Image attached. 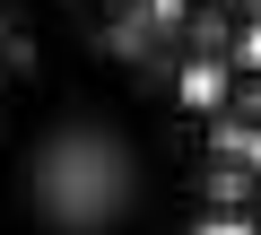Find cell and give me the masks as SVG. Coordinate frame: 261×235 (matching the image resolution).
Instances as JSON below:
<instances>
[{
	"label": "cell",
	"instance_id": "cell-3",
	"mask_svg": "<svg viewBox=\"0 0 261 235\" xmlns=\"http://www.w3.org/2000/svg\"><path fill=\"white\" fill-rule=\"evenodd\" d=\"M218 122H226L235 140H261V61H235V70L218 79Z\"/></svg>",
	"mask_w": 261,
	"mask_h": 235
},
{
	"label": "cell",
	"instance_id": "cell-2",
	"mask_svg": "<svg viewBox=\"0 0 261 235\" xmlns=\"http://www.w3.org/2000/svg\"><path fill=\"white\" fill-rule=\"evenodd\" d=\"M183 209H200V218H261V157L244 148V140H209V148H192V166H183Z\"/></svg>",
	"mask_w": 261,
	"mask_h": 235
},
{
	"label": "cell",
	"instance_id": "cell-4",
	"mask_svg": "<svg viewBox=\"0 0 261 235\" xmlns=\"http://www.w3.org/2000/svg\"><path fill=\"white\" fill-rule=\"evenodd\" d=\"M96 9L105 0H0V18H18V27H79V35H87Z\"/></svg>",
	"mask_w": 261,
	"mask_h": 235
},
{
	"label": "cell",
	"instance_id": "cell-1",
	"mask_svg": "<svg viewBox=\"0 0 261 235\" xmlns=\"http://www.w3.org/2000/svg\"><path fill=\"white\" fill-rule=\"evenodd\" d=\"M140 79L53 61L0 96V235H166L192 148Z\"/></svg>",
	"mask_w": 261,
	"mask_h": 235
},
{
	"label": "cell",
	"instance_id": "cell-5",
	"mask_svg": "<svg viewBox=\"0 0 261 235\" xmlns=\"http://www.w3.org/2000/svg\"><path fill=\"white\" fill-rule=\"evenodd\" d=\"M252 235H261V218H252Z\"/></svg>",
	"mask_w": 261,
	"mask_h": 235
}]
</instances>
